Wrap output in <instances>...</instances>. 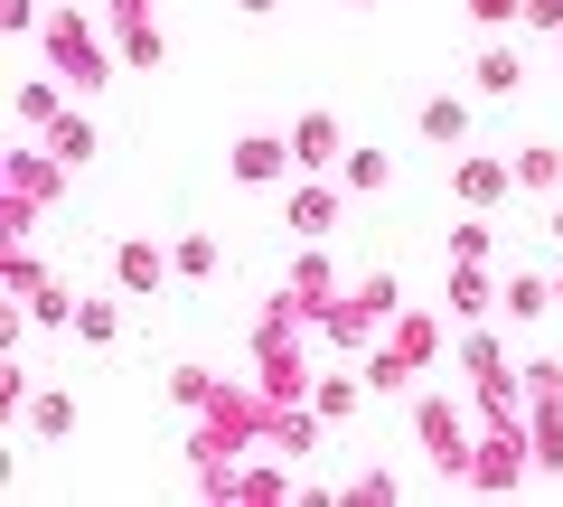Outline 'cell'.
I'll use <instances>...</instances> for the list:
<instances>
[{
	"instance_id": "obj_27",
	"label": "cell",
	"mask_w": 563,
	"mask_h": 507,
	"mask_svg": "<svg viewBox=\"0 0 563 507\" xmlns=\"http://www.w3.org/2000/svg\"><path fill=\"white\" fill-rule=\"evenodd\" d=\"M470 20H479V29H517L526 0H470Z\"/></svg>"
},
{
	"instance_id": "obj_16",
	"label": "cell",
	"mask_w": 563,
	"mask_h": 507,
	"mask_svg": "<svg viewBox=\"0 0 563 507\" xmlns=\"http://www.w3.org/2000/svg\"><path fill=\"white\" fill-rule=\"evenodd\" d=\"M422 142H432V151H461L470 142V103L461 95H432V103H422Z\"/></svg>"
},
{
	"instance_id": "obj_33",
	"label": "cell",
	"mask_w": 563,
	"mask_h": 507,
	"mask_svg": "<svg viewBox=\"0 0 563 507\" xmlns=\"http://www.w3.org/2000/svg\"><path fill=\"white\" fill-rule=\"evenodd\" d=\"M554 47H563V38H554Z\"/></svg>"
},
{
	"instance_id": "obj_14",
	"label": "cell",
	"mask_w": 563,
	"mask_h": 507,
	"mask_svg": "<svg viewBox=\"0 0 563 507\" xmlns=\"http://www.w3.org/2000/svg\"><path fill=\"white\" fill-rule=\"evenodd\" d=\"M451 310H461V320H488V310H498V273L488 264H451Z\"/></svg>"
},
{
	"instance_id": "obj_9",
	"label": "cell",
	"mask_w": 563,
	"mask_h": 507,
	"mask_svg": "<svg viewBox=\"0 0 563 507\" xmlns=\"http://www.w3.org/2000/svg\"><path fill=\"white\" fill-rule=\"evenodd\" d=\"M291 151H301V169H339L347 161V132L329 113H301V122H291Z\"/></svg>"
},
{
	"instance_id": "obj_25",
	"label": "cell",
	"mask_w": 563,
	"mask_h": 507,
	"mask_svg": "<svg viewBox=\"0 0 563 507\" xmlns=\"http://www.w3.org/2000/svg\"><path fill=\"white\" fill-rule=\"evenodd\" d=\"M38 10H57V0H0V38H38Z\"/></svg>"
},
{
	"instance_id": "obj_29",
	"label": "cell",
	"mask_w": 563,
	"mask_h": 507,
	"mask_svg": "<svg viewBox=\"0 0 563 507\" xmlns=\"http://www.w3.org/2000/svg\"><path fill=\"white\" fill-rule=\"evenodd\" d=\"M244 10H254V20H263V10H273V0H244Z\"/></svg>"
},
{
	"instance_id": "obj_32",
	"label": "cell",
	"mask_w": 563,
	"mask_h": 507,
	"mask_svg": "<svg viewBox=\"0 0 563 507\" xmlns=\"http://www.w3.org/2000/svg\"><path fill=\"white\" fill-rule=\"evenodd\" d=\"M347 10H376V0H347Z\"/></svg>"
},
{
	"instance_id": "obj_8",
	"label": "cell",
	"mask_w": 563,
	"mask_h": 507,
	"mask_svg": "<svg viewBox=\"0 0 563 507\" xmlns=\"http://www.w3.org/2000/svg\"><path fill=\"white\" fill-rule=\"evenodd\" d=\"M169 273H179L169 244H151V235H122V244H113V291H132V301H141V291H161Z\"/></svg>"
},
{
	"instance_id": "obj_17",
	"label": "cell",
	"mask_w": 563,
	"mask_h": 507,
	"mask_svg": "<svg viewBox=\"0 0 563 507\" xmlns=\"http://www.w3.org/2000/svg\"><path fill=\"white\" fill-rule=\"evenodd\" d=\"M554 188H563V151L554 142L517 151V198H554Z\"/></svg>"
},
{
	"instance_id": "obj_15",
	"label": "cell",
	"mask_w": 563,
	"mask_h": 507,
	"mask_svg": "<svg viewBox=\"0 0 563 507\" xmlns=\"http://www.w3.org/2000/svg\"><path fill=\"white\" fill-rule=\"evenodd\" d=\"M451 264H498V225H488V207H461V225H451Z\"/></svg>"
},
{
	"instance_id": "obj_26",
	"label": "cell",
	"mask_w": 563,
	"mask_h": 507,
	"mask_svg": "<svg viewBox=\"0 0 563 507\" xmlns=\"http://www.w3.org/2000/svg\"><path fill=\"white\" fill-rule=\"evenodd\" d=\"M339 498H347V507H395V480H385V470H357Z\"/></svg>"
},
{
	"instance_id": "obj_1",
	"label": "cell",
	"mask_w": 563,
	"mask_h": 507,
	"mask_svg": "<svg viewBox=\"0 0 563 507\" xmlns=\"http://www.w3.org/2000/svg\"><path fill=\"white\" fill-rule=\"evenodd\" d=\"M432 357H451V329L422 320V310H395V320H385V339L357 357V376H366V395H422Z\"/></svg>"
},
{
	"instance_id": "obj_7",
	"label": "cell",
	"mask_w": 563,
	"mask_h": 507,
	"mask_svg": "<svg viewBox=\"0 0 563 507\" xmlns=\"http://www.w3.org/2000/svg\"><path fill=\"white\" fill-rule=\"evenodd\" d=\"M451 198H461V207H488V217H498V207L517 198V161H488V151H461V161H451Z\"/></svg>"
},
{
	"instance_id": "obj_22",
	"label": "cell",
	"mask_w": 563,
	"mask_h": 507,
	"mask_svg": "<svg viewBox=\"0 0 563 507\" xmlns=\"http://www.w3.org/2000/svg\"><path fill=\"white\" fill-rule=\"evenodd\" d=\"M310 405H320L329 423H347V414L366 405V376H320V386H310Z\"/></svg>"
},
{
	"instance_id": "obj_4",
	"label": "cell",
	"mask_w": 563,
	"mask_h": 507,
	"mask_svg": "<svg viewBox=\"0 0 563 507\" xmlns=\"http://www.w3.org/2000/svg\"><path fill=\"white\" fill-rule=\"evenodd\" d=\"M339 207H347L339 169H301V179H291V198H282V225H291L301 244H329V235H339Z\"/></svg>"
},
{
	"instance_id": "obj_18",
	"label": "cell",
	"mask_w": 563,
	"mask_h": 507,
	"mask_svg": "<svg viewBox=\"0 0 563 507\" xmlns=\"http://www.w3.org/2000/svg\"><path fill=\"white\" fill-rule=\"evenodd\" d=\"M38 142L57 151L66 169H85V161H95V122H85V113H57V122H47V132H38Z\"/></svg>"
},
{
	"instance_id": "obj_3",
	"label": "cell",
	"mask_w": 563,
	"mask_h": 507,
	"mask_svg": "<svg viewBox=\"0 0 563 507\" xmlns=\"http://www.w3.org/2000/svg\"><path fill=\"white\" fill-rule=\"evenodd\" d=\"M413 442H422V461L442 470V480H470V461H479V442H470V423L451 414V395H413Z\"/></svg>"
},
{
	"instance_id": "obj_23",
	"label": "cell",
	"mask_w": 563,
	"mask_h": 507,
	"mask_svg": "<svg viewBox=\"0 0 563 507\" xmlns=\"http://www.w3.org/2000/svg\"><path fill=\"white\" fill-rule=\"evenodd\" d=\"M113 47H122V66H161V57H169V38H161V29H151V20L113 29Z\"/></svg>"
},
{
	"instance_id": "obj_21",
	"label": "cell",
	"mask_w": 563,
	"mask_h": 507,
	"mask_svg": "<svg viewBox=\"0 0 563 507\" xmlns=\"http://www.w3.org/2000/svg\"><path fill=\"white\" fill-rule=\"evenodd\" d=\"M169 254H179V283H217V273H225L217 235H179V244H169Z\"/></svg>"
},
{
	"instance_id": "obj_19",
	"label": "cell",
	"mask_w": 563,
	"mask_h": 507,
	"mask_svg": "<svg viewBox=\"0 0 563 507\" xmlns=\"http://www.w3.org/2000/svg\"><path fill=\"white\" fill-rule=\"evenodd\" d=\"M385 179H395V151H347V161H339V188H347V198H376Z\"/></svg>"
},
{
	"instance_id": "obj_5",
	"label": "cell",
	"mask_w": 563,
	"mask_h": 507,
	"mask_svg": "<svg viewBox=\"0 0 563 507\" xmlns=\"http://www.w3.org/2000/svg\"><path fill=\"white\" fill-rule=\"evenodd\" d=\"M57 188H66V161L38 142V132H20V142H10V179H0V198H20V207H47Z\"/></svg>"
},
{
	"instance_id": "obj_24",
	"label": "cell",
	"mask_w": 563,
	"mask_h": 507,
	"mask_svg": "<svg viewBox=\"0 0 563 507\" xmlns=\"http://www.w3.org/2000/svg\"><path fill=\"white\" fill-rule=\"evenodd\" d=\"M207 395H217V376H207V366H169V405H188V414H198Z\"/></svg>"
},
{
	"instance_id": "obj_2",
	"label": "cell",
	"mask_w": 563,
	"mask_h": 507,
	"mask_svg": "<svg viewBox=\"0 0 563 507\" xmlns=\"http://www.w3.org/2000/svg\"><path fill=\"white\" fill-rule=\"evenodd\" d=\"M47 66H57L76 95H103V85L122 76V47H103V20H85V0H57V20L38 29Z\"/></svg>"
},
{
	"instance_id": "obj_13",
	"label": "cell",
	"mask_w": 563,
	"mask_h": 507,
	"mask_svg": "<svg viewBox=\"0 0 563 507\" xmlns=\"http://www.w3.org/2000/svg\"><path fill=\"white\" fill-rule=\"evenodd\" d=\"M498 310H507V320H544V310H554V273H507Z\"/></svg>"
},
{
	"instance_id": "obj_12",
	"label": "cell",
	"mask_w": 563,
	"mask_h": 507,
	"mask_svg": "<svg viewBox=\"0 0 563 507\" xmlns=\"http://www.w3.org/2000/svg\"><path fill=\"white\" fill-rule=\"evenodd\" d=\"M122 301H132V291H85V301H76V339L85 348H113L122 339Z\"/></svg>"
},
{
	"instance_id": "obj_31",
	"label": "cell",
	"mask_w": 563,
	"mask_h": 507,
	"mask_svg": "<svg viewBox=\"0 0 563 507\" xmlns=\"http://www.w3.org/2000/svg\"><path fill=\"white\" fill-rule=\"evenodd\" d=\"M554 244H563V207H554Z\"/></svg>"
},
{
	"instance_id": "obj_20",
	"label": "cell",
	"mask_w": 563,
	"mask_h": 507,
	"mask_svg": "<svg viewBox=\"0 0 563 507\" xmlns=\"http://www.w3.org/2000/svg\"><path fill=\"white\" fill-rule=\"evenodd\" d=\"M29 432H38V442H66V432H76V395H29V414H20Z\"/></svg>"
},
{
	"instance_id": "obj_10",
	"label": "cell",
	"mask_w": 563,
	"mask_h": 507,
	"mask_svg": "<svg viewBox=\"0 0 563 507\" xmlns=\"http://www.w3.org/2000/svg\"><path fill=\"white\" fill-rule=\"evenodd\" d=\"M10 113H20V132H47V122L66 113V76H57V66H47V76H29L20 95H10Z\"/></svg>"
},
{
	"instance_id": "obj_28",
	"label": "cell",
	"mask_w": 563,
	"mask_h": 507,
	"mask_svg": "<svg viewBox=\"0 0 563 507\" xmlns=\"http://www.w3.org/2000/svg\"><path fill=\"white\" fill-rule=\"evenodd\" d=\"M132 20H151V0H103V29H132Z\"/></svg>"
},
{
	"instance_id": "obj_11",
	"label": "cell",
	"mask_w": 563,
	"mask_h": 507,
	"mask_svg": "<svg viewBox=\"0 0 563 507\" xmlns=\"http://www.w3.org/2000/svg\"><path fill=\"white\" fill-rule=\"evenodd\" d=\"M470 85H479V95H526V47H479V66H470Z\"/></svg>"
},
{
	"instance_id": "obj_30",
	"label": "cell",
	"mask_w": 563,
	"mask_h": 507,
	"mask_svg": "<svg viewBox=\"0 0 563 507\" xmlns=\"http://www.w3.org/2000/svg\"><path fill=\"white\" fill-rule=\"evenodd\" d=\"M554 310H563V273H554Z\"/></svg>"
},
{
	"instance_id": "obj_6",
	"label": "cell",
	"mask_w": 563,
	"mask_h": 507,
	"mask_svg": "<svg viewBox=\"0 0 563 507\" xmlns=\"http://www.w3.org/2000/svg\"><path fill=\"white\" fill-rule=\"evenodd\" d=\"M225 169H235V188H282L301 179V151H291V132H254V142L225 151Z\"/></svg>"
}]
</instances>
